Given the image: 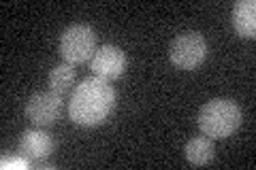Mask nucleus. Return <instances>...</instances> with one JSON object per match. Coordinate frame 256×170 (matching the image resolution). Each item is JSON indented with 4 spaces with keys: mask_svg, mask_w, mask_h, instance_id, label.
I'll return each mask as SVG.
<instances>
[{
    "mask_svg": "<svg viewBox=\"0 0 256 170\" xmlns=\"http://www.w3.org/2000/svg\"><path fill=\"white\" fill-rule=\"evenodd\" d=\"M26 117L38 128L56 124V119L60 117L62 111V96L56 92H34L26 100Z\"/></svg>",
    "mask_w": 256,
    "mask_h": 170,
    "instance_id": "obj_5",
    "label": "nucleus"
},
{
    "mask_svg": "<svg viewBox=\"0 0 256 170\" xmlns=\"http://www.w3.org/2000/svg\"><path fill=\"white\" fill-rule=\"evenodd\" d=\"M116 107V92L107 79L88 77L70 96L68 115L79 126H98Z\"/></svg>",
    "mask_w": 256,
    "mask_h": 170,
    "instance_id": "obj_1",
    "label": "nucleus"
},
{
    "mask_svg": "<svg viewBox=\"0 0 256 170\" xmlns=\"http://www.w3.org/2000/svg\"><path fill=\"white\" fill-rule=\"evenodd\" d=\"M233 28L242 38H254L256 32V2L254 0H237L233 4Z\"/></svg>",
    "mask_w": 256,
    "mask_h": 170,
    "instance_id": "obj_8",
    "label": "nucleus"
},
{
    "mask_svg": "<svg viewBox=\"0 0 256 170\" xmlns=\"http://www.w3.org/2000/svg\"><path fill=\"white\" fill-rule=\"evenodd\" d=\"M184 156L190 164L194 166H205L210 164L214 160L216 151H214V143L210 139H205V136H194V139H190L186 143V147H184Z\"/></svg>",
    "mask_w": 256,
    "mask_h": 170,
    "instance_id": "obj_9",
    "label": "nucleus"
},
{
    "mask_svg": "<svg viewBox=\"0 0 256 170\" xmlns=\"http://www.w3.org/2000/svg\"><path fill=\"white\" fill-rule=\"evenodd\" d=\"M54 151V141L41 128H32L22 134L20 141V153L22 158L28 160H45Z\"/></svg>",
    "mask_w": 256,
    "mask_h": 170,
    "instance_id": "obj_7",
    "label": "nucleus"
},
{
    "mask_svg": "<svg viewBox=\"0 0 256 170\" xmlns=\"http://www.w3.org/2000/svg\"><path fill=\"white\" fill-rule=\"evenodd\" d=\"M207 55V43L201 32L186 30L173 38L169 47V58L178 68L184 70H194L203 64Z\"/></svg>",
    "mask_w": 256,
    "mask_h": 170,
    "instance_id": "obj_4",
    "label": "nucleus"
},
{
    "mask_svg": "<svg viewBox=\"0 0 256 170\" xmlns=\"http://www.w3.org/2000/svg\"><path fill=\"white\" fill-rule=\"evenodd\" d=\"M198 128L205 136L212 139H226L242 124V111L228 98H214L205 102L198 111Z\"/></svg>",
    "mask_w": 256,
    "mask_h": 170,
    "instance_id": "obj_2",
    "label": "nucleus"
},
{
    "mask_svg": "<svg viewBox=\"0 0 256 170\" xmlns=\"http://www.w3.org/2000/svg\"><path fill=\"white\" fill-rule=\"evenodd\" d=\"M96 51V32L88 23H70L60 34V55L68 64H84Z\"/></svg>",
    "mask_w": 256,
    "mask_h": 170,
    "instance_id": "obj_3",
    "label": "nucleus"
},
{
    "mask_svg": "<svg viewBox=\"0 0 256 170\" xmlns=\"http://www.w3.org/2000/svg\"><path fill=\"white\" fill-rule=\"evenodd\" d=\"M50 90L56 92L58 96H64V94H68L70 92V87H73L75 83V68H73V64H68V62H62L58 64V66H54L50 70Z\"/></svg>",
    "mask_w": 256,
    "mask_h": 170,
    "instance_id": "obj_10",
    "label": "nucleus"
},
{
    "mask_svg": "<svg viewBox=\"0 0 256 170\" xmlns=\"http://www.w3.org/2000/svg\"><path fill=\"white\" fill-rule=\"evenodd\" d=\"M126 68V53L118 45H102L92 55V70L96 77L114 81Z\"/></svg>",
    "mask_w": 256,
    "mask_h": 170,
    "instance_id": "obj_6",
    "label": "nucleus"
}]
</instances>
